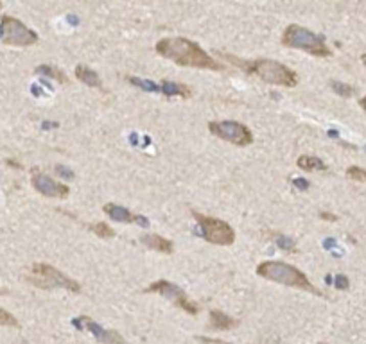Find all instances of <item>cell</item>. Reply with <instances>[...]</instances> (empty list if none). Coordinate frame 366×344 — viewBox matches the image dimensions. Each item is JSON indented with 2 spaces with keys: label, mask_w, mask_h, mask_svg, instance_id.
I'll return each mask as SVG.
<instances>
[{
  "label": "cell",
  "mask_w": 366,
  "mask_h": 344,
  "mask_svg": "<svg viewBox=\"0 0 366 344\" xmlns=\"http://www.w3.org/2000/svg\"><path fill=\"white\" fill-rule=\"evenodd\" d=\"M361 61H362V65L366 66V54H362V56H361Z\"/></svg>",
  "instance_id": "27"
},
{
  "label": "cell",
  "mask_w": 366,
  "mask_h": 344,
  "mask_svg": "<svg viewBox=\"0 0 366 344\" xmlns=\"http://www.w3.org/2000/svg\"><path fill=\"white\" fill-rule=\"evenodd\" d=\"M209 131L214 136L237 147H248L253 143V133L246 124L235 120H214L209 122Z\"/></svg>",
  "instance_id": "8"
},
{
  "label": "cell",
  "mask_w": 366,
  "mask_h": 344,
  "mask_svg": "<svg viewBox=\"0 0 366 344\" xmlns=\"http://www.w3.org/2000/svg\"><path fill=\"white\" fill-rule=\"evenodd\" d=\"M140 242H142L146 248L154 249V251H158V253H164V255H171V253L174 251V244H172L169 238H164V237H160V235H154V233L142 235Z\"/></svg>",
  "instance_id": "13"
},
{
  "label": "cell",
  "mask_w": 366,
  "mask_h": 344,
  "mask_svg": "<svg viewBox=\"0 0 366 344\" xmlns=\"http://www.w3.org/2000/svg\"><path fill=\"white\" fill-rule=\"evenodd\" d=\"M144 292H156L165 298H171L172 303H174L178 308H181L183 312H187L189 315H196L199 312V307L187 296V294H185V290H183L181 287L176 285V283L167 282V280L153 282L149 287H146Z\"/></svg>",
  "instance_id": "9"
},
{
  "label": "cell",
  "mask_w": 366,
  "mask_h": 344,
  "mask_svg": "<svg viewBox=\"0 0 366 344\" xmlns=\"http://www.w3.org/2000/svg\"><path fill=\"white\" fill-rule=\"evenodd\" d=\"M347 178L352 181H359V183H366V168L352 165L347 168Z\"/></svg>",
  "instance_id": "21"
},
{
  "label": "cell",
  "mask_w": 366,
  "mask_h": 344,
  "mask_svg": "<svg viewBox=\"0 0 366 344\" xmlns=\"http://www.w3.org/2000/svg\"><path fill=\"white\" fill-rule=\"evenodd\" d=\"M0 326H9V328H18L20 323L11 312L0 308Z\"/></svg>",
  "instance_id": "22"
},
{
  "label": "cell",
  "mask_w": 366,
  "mask_h": 344,
  "mask_svg": "<svg viewBox=\"0 0 366 344\" xmlns=\"http://www.w3.org/2000/svg\"><path fill=\"white\" fill-rule=\"evenodd\" d=\"M319 217H322L323 220H337V217L334 215V213H327V212H322L319 213Z\"/></svg>",
  "instance_id": "24"
},
{
  "label": "cell",
  "mask_w": 366,
  "mask_h": 344,
  "mask_svg": "<svg viewBox=\"0 0 366 344\" xmlns=\"http://www.w3.org/2000/svg\"><path fill=\"white\" fill-rule=\"evenodd\" d=\"M330 88L341 97H352L355 93L354 86H350V84L347 83H339V81H330Z\"/></svg>",
  "instance_id": "20"
},
{
  "label": "cell",
  "mask_w": 366,
  "mask_h": 344,
  "mask_svg": "<svg viewBox=\"0 0 366 344\" xmlns=\"http://www.w3.org/2000/svg\"><path fill=\"white\" fill-rule=\"evenodd\" d=\"M337 285H339L337 289H347V280L341 278V276H339V278H337Z\"/></svg>",
  "instance_id": "25"
},
{
  "label": "cell",
  "mask_w": 366,
  "mask_h": 344,
  "mask_svg": "<svg viewBox=\"0 0 366 344\" xmlns=\"http://www.w3.org/2000/svg\"><path fill=\"white\" fill-rule=\"evenodd\" d=\"M296 165L302 170H327V163H323L322 158L309 156V154H304V156L298 158Z\"/></svg>",
  "instance_id": "18"
},
{
  "label": "cell",
  "mask_w": 366,
  "mask_h": 344,
  "mask_svg": "<svg viewBox=\"0 0 366 344\" xmlns=\"http://www.w3.org/2000/svg\"><path fill=\"white\" fill-rule=\"evenodd\" d=\"M318 344H325V342H318Z\"/></svg>",
  "instance_id": "29"
},
{
  "label": "cell",
  "mask_w": 366,
  "mask_h": 344,
  "mask_svg": "<svg viewBox=\"0 0 366 344\" xmlns=\"http://www.w3.org/2000/svg\"><path fill=\"white\" fill-rule=\"evenodd\" d=\"M88 230L92 231L94 235L101 238H113L115 237V231L111 230L110 224L106 223H94V224H88Z\"/></svg>",
  "instance_id": "19"
},
{
  "label": "cell",
  "mask_w": 366,
  "mask_h": 344,
  "mask_svg": "<svg viewBox=\"0 0 366 344\" xmlns=\"http://www.w3.org/2000/svg\"><path fill=\"white\" fill-rule=\"evenodd\" d=\"M246 72L248 73H255L257 77L264 81V83L269 84H280V86H286V88H294L298 86V73L293 68H289L284 63L274 61V59H253L248 61L246 66Z\"/></svg>",
  "instance_id": "4"
},
{
  "label": "cell",
  "mask_w": 366,
  "mask_h": 344,
  "mask_svg": "<svg viewBox=\"0 0 366 344\" xmlns=\"http://www.w3.org/2000/svg\"><path fill=\"white\" fill-rule=\"evenodd\" d=\"M74 326H76L77 330H81V332H86V333H90V335H94L99 342H103V344H126L124 337H122L121 333L115 332V330L103 328V326L97 325V323L92 317H88V315H79V317H76L74 319Z\"/></svg>",
  "instance_id": "11"
},
{
  "label": "cell",
  "mask_w": 366,
  "mask_h": 344,
  "mask_svg": "<svg viewBox=\"0 0 366 344\" xmlns=\"http://www.w3.org/2000/svg\"><path fill=\"white\" fill-rule=\"evenodd\" d=\"M129 83L136 84V86H142V88L149 90V92H156V90H160V86H156V84L153 83H147V81H142V79H136V77H128Z\"/></svg>",
  "instance_id": "23"
},
{
  "label": "cell",
  "mask_w": 366,
  "mask_h": 344,
  "mask_svg": "<svg viewBox=\"0 0 366 344\" xmlns=\"http://www.w3.org/2000/svg\"><path fill=\"white\" fill-rule=\"evenodd\" d=\"M359 106H361V108H362V111H364V113H366V95L362 97L361 101H359Z\"/></svg>",
  "instance_id": "26"
},
{
  "label": "cell",
  "mask_w": 366,
  "mask_h": 344,
  "mask_svg": "<svg viewBox=\"0 0 366 344\" xmlns=\"http://www.w3.org/2000/svg\"><path fill=\"white\" fill-rule=\"evenodd\" d=\"M27 282L33 283L38 289H65L76 294L81 292V285L76 280L68 278L65 273L49 264H33Z\"/></svg>",
  "instance_id": "5"
},
{
  "label": "cell",
  "mask_w": 366,
  "mask_h": 344,
  "mask_svg": "<svg viewBox=\"0 0 366 344\" xmlns=\"http://www.w3.org/2000/svg\"><path fill=\"white\" fill-rule=\"evenodd\" d=\"M210 328L212 330H219V332H228V330H234L239 326V321L234 319L232 315H226L221 310H210Z\"/></svg>",
  "instance_id": "14"
},
{
  "label": "cell",
  "mask_w": 366,
  "mask_h": 344,
  "mask_svg": "<svg viewBox=\"0 0 366 344\" xmlns=\"http://www.w3.org/2000/svg\"><path fill=\"white\" fill-rule=\"evenodd\" d=\"M192 217L201 226V235L207 242L214 245H232L235 242V230L223 219L210 217L192 210Z\"/></svg>",
  "instance_id": "6"
},
{
  "label": "cell",
  "mask_w": 366,
  "mask_h": 344,
  "mask_svg": "<svg viewBox=\"0 0 366 344\" xmlns=\"http://www.w3.org/2000/svg\"><path fill=\"white\" fill-rule=\"evenodd\" d=\"M0 9H2V2H0Z\"/></svg>",
  "instance_id": "28"
},
{
  "label": "cell",
  "mask_w": 366,
  "mask_h": 344,
  "mask_svg": "<svg viewBox=\"0 0 366 344\" xmlns=\"http://www.w3.org/2000/svg\"><path fill=\"white\" fill-rule=\"evenodd\" d=\"M103 212L106 213L108 217H111L113 220H117V223H126V224H144V226H147V220L144 219V217L136 215V213H133L131 210L124 208V206H119L115 205V203H106V205L103 206Z\"/></svg>",
  "instance_id": "12"
},
{
  "label": "cell",
  "mask_w": 366,
  "mask_h": 344,
  "mask_svg": "<svg viewBox=\"0 0 366 344\" xmlns=\"http://www.w3.org/2000/svg\"><path fill=\"white\" fill-rule=\"evenodd\" d=\"M160 90L165 95H178L181 99H191L192 97V88L187 84L181 83H172V81H162Z\"/></svg>",
  "instance_id": "16"
},
{
  "label": "cell",
  "mask_w": 366,
  "mask_h": 344,
  "mask_svg": "<svg viewBox=\"0 0 366 344\" xmlns=\"http://www.w3.org/2000/svg\"><path fill=\"white\" fill-rule=\"evenodd\" d=\"M0 31H2V41L11 47H31V45H36L40 40L33 29H29L24 22L9 15L2 16Z\"/></svg>",
  "instance_id": "7"
},
{
  "label": "cell",
  "mask_w": 366,
  "mask_h": 344,
  "mask_svg": "<svg viewBox=\"0 0 366 344\" xmlns=\"http://www.w3.org/2000/svg\"><path fill=\"white\" fill-rule=\"evenodd\" d=\"M156 54L179 66H191V68L212 70V72H223L224 65L209 56L198 43L189 38H164L154 47Z\"/></svg>",
  "instance_id": "1"
},
{
  "label": "cell",
  "mask_w": 366,
  "mask_h": 344,
  "mask_svg": "<svg viewBox=\"0 0 366 344\" xmlns=\"http://www.w3.org/2000/svg\"><path fill=\"white\" fill-rule=\"evenodd\" d=\"M280 43L287 48H298V51H304L311 56H316V58H330L332 56V51L327 47L322 36L309 31L307 27L298 26V23H291L284 29Z\"/></svg>",
  "instance_id": "3"
},
{
  "label": "cell",
  "mask_w": 366,
  "mask_h": 344,
  "mask_svg": "<svg viewBox=\"0 0 366 344\" xmlns=\"http://www.w3.org/2000/svg\"><path fill=\"white\" fill-rule=\"evenodd\" d=\"M31 185L38 194L45 195V198L52 199H66L70 195V188L66 185L59 183V181L52 180L51 176L40 172L38 168H34L31 174Z\"/></svg>",
  "instance_id": "10"
},
{
  "label": "cell",
  "mask_w": 366,
  "mask_h": 344,
  "mask_svg": "<svg viewBox=\"0 0 366 344\" xmlns=\"http://www.w3.org/2000/svg\"><path fill=\"white\" fill-rule=\"evenodd\" d=\"M257 275L264 280L269 282L280 283V285L291 287V289L305 290V292L316 294V296H323V292L314 287V283L305 276L298 267L287 264V262H279V260H264L257 265Z\"/></svg>",
  "instance_id": "2"
},
{
  "label": "cell",
  "mask_w": 366,
  "mask_h": 344,
  "mask_svg": "<svg viewBox=\"0 0 366 344\" xmlns=\"http://www.w3.org/2000/svg\"><path fill=\"white\" fill-rule=\"evenodd\" d=\"M74 73H76L77 81H81V83L90 86V88H103V79H101V77L97 76L96 70H92L90 66L77 65L76 70H74Z\"/></svg>",
  "instance_id": "15"
},
{
  "label": "cell",
  "mask_w": 366,
  "mask_h": 344,
  "mask_svg": "<svg viewBox=\"0 0 366 344\" xmlns=\"http://www.w3.org/2000/svg\"><path fill=\"white\" fill-rule=\"evenodd\" d=\"M34 72L40 73V76H47L51 77V79H54L56 83L59 84H70V77L66 76L65 72H63L61 68H58V66H52V65H40L34 68Z\"/></svg>",
  "instance_id": "17"
}]
</instances>
